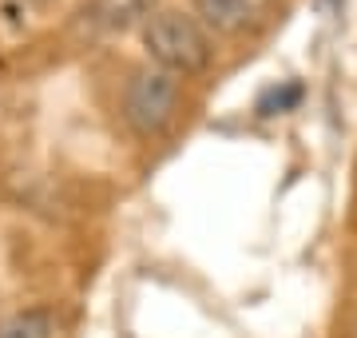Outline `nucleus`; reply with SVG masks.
<instances>
[{"label": "nucleus", "mask_w": 357, "mask_h": 338, "mask_svg": "<svg viewBox=\"0 0 357 338\" xmlns=\"http://www.w3.org/2000/svg\"><path fill=\"white\" fill-rule=\"evenodd\" d=\"M52 335H56V318L44 307L16 311L13 318L0 323V338H52Z\"/></svg>", "instance_id": "5"}, {"label": "nucleus", "mask_w": 357, "mask_h": 338, "mask_svg": "<svg viewBox=\"0 0 357 338\" xmlns=\"http://www.w3.org/2000/svg\"><path fill=\"white\" fill-rule=\"evenodd\" d=\"M159 0H88L79 8V28L88 36H115V32H131V28L147 24L155 16Z\"/></svg>", "instance_id": "3"}, {"label": "nucleus", "mask_w": 357, "mask_h": 338, "mask_svg": "<svg viewBox=\"0 0 357 338\" xmlns=\"http://www.w3.org/2000/svg\"><path fill=\"white\" fill-rule=\"evenodd\" d=\"M143 48L171 76H191L211 64V40L191 16L183 13H155L143 24Z\"/></svg>", "instance_id": "1"}, {"label": "nucleus", "mask_w": 357, "mask_h": 338, "mask_svg": "<svg viewBox=\"0 0 357 338\" xmlns=\"http://www.w3.org/2000/svg\"><path fill=\"white\" fill-rule=\"evenodd\" d=\"M354 338H357V330H354Z\"/></svg>", "instance_id": "8"}, {"label": "nucleus", "mask_w": 357, "mask_h": 338, "mask_svg": "<svg viewBox=\"0 0 357 338\" xmlns=\"http://www.w3.org/2000/svg\"><path fill=\"white\" fill-rule=\"evenodd\" d=\"M298 100H302V84H278V88H270L262 100H258V116H282V112H290V108H298Z\"/></svg>", "instance_id": "6"}, {"label": "nucleus", "mask_w": 357, "mask_h": 338, "mask_svg": "<svg viewBox=\"0 0 357 338\" xmlns=\"http://www.w3.org/2000/svg\"><path fill=\"white\" fill-rule=\"evenodd\" d=\"M195 8L215 32H238L250 20V0H195Z\"/></svg>", "instance_id": "4"}, {"label": "nucleus", "mask_w": 357, "mask_h": 338, "mask_svg": "<svg viewBox=\"0 0 357 338\" xmlns=\"http://www.w3.org/2000/svg\"><path fill=\"white\" fill-rule=\"evenodd\" d=\"M28 4H44V0H28Z\"/></svg>", "instance_id": "7"}, {"label": "nucleus", "mask_w": 357, "mask_h": 338, "mask_svg": "<svg viewBox=\"0 0 357 338\" xmlns=\"http://www.w3.org/2000/svg\"><path fill=\"white\" fill-rule=\"evenodd\" d=\"M178 112V80L163 68H139L123 96V116L139 135H159Z\"/></svg>", "instance_id": "2"}]
</instances>
